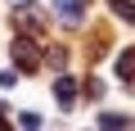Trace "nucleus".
Returning <instances> with one entry per match:
<instances>
[{
	"mask_svg": "<svg viewBox=\"0 0 135 131\" xmlns=\"http://www.w3.org/2000/svg\"><path fill=\"white\" fill-rule=\"evenodd\" d=\"M9 54H14V63H18L23 73H36V68H41V50H36V36H18Z\"/></svg>",
	"mask_w": 135,
	"mask_h": 131,
	"instance_id": "nucleus-1",
	"label": "nucleus"
},
{
	"mask_svg": "<svg viewBox=\"0 0 135 131\" xmlns=\"http://www.w3.org/2000/svg\"><path fill=\"white\" fill-rule=\"evenodd\" d=\"M86 5H90V0H50L54 18H59V23H68V27H77V23L86 18Z\"/></svg>",
	"mask_w": 135,
	"mask_h": 131,
	"instance_id": "nucleus-2",
	"label": "nucleus"
},
{
	"mask_svg": "<svg viewBox=\"0 0 135 131\" xmlns=\"http://www.w3.org/2000/svg\"><path fill=\"white\" fill-rule=\"evenodd\" d=\"M14 23H18L27 36H45V18H41L32 5H18V9H14Z\"/></svg>",
	"mask_w": 135,
	"mask_h": 131,
	"instance_id": "nucleus-3",
	"label": "nucleus"
},
{
	"mask_svg": "<svg viewBox=\"0 0 135 131\" xmlns=\"http://www.w3.org/2000/svg\"><path fill=\"white\" fill-rule=\"evenodd\" d=\"M54 91H59V104H63V109H72V104H77V82H72V77H59Z\"/></svg>",
	"mask_w": 135,
	"mask_h": 131,
	"instance_id": "nucleus-4",
	"label": "nucleus"
},
{
	"mask_svg": "<svg viewBox=\"0 0 135 131\" xmlns=\"http://www.w3.org/2000/svg\"><path fill=\"white\" fill-rule=\"evenodd\" d=\"M117 82H126V86L135 82V45H131V50L117 59Z\"/></svg>",
	"mask_w": 135,
	"mask_h": 131,
	"instance_id": "nucleus-5",
	"label": "nucleus"
},
{
	"mask_svg": "<svg viewBox=\"0 0 135 131\" xmlns=\"http://www.w3.org/2000/svg\"><path fill=\"white\" fill-rule=\"evenodd\" d=\"M99 127H104V131H126V118H122V113H104Z\"/></svg>",
	"mask_w": 135,
	"mask_h": 131,
	"instance_id": "nucleus-6",
	"label": "nucleus"
},
{
	"mask_svg": "<svg viewBox=\"0 0 135 131\" xmlns=\"http://www.w3.org/2000/svg\"><path fill=\"white\" fill-rule=\"evenodd\" d=\"M113 9H117V18H126V23H135V5H126V0H117Z\"/></svg>",
	"mask_w": 135,
	"mask_h": 131,
	"instance_id": "nucleus-7",
	"label": "nucleus"
},
{
	"mask_svg": "<svg viewBox=\"0 0 135 131\" xmlns=\"http://www.w3.org/2000/svg\"><path fill=\"white\" fill-rule=\"evenodd\" d=\"M0 131H14V127H9V122H5V113H0Z\"/></svg>",
	"mask_w": 135,
	"mask_h": 131,
	"instance_id": "nucleus-8",
	"label": "nucleus"
},
{
	"mask_svg": "<svg viewBox=\"0 0 135 131\" xmlns=\"http://www.w3.org/2000/svg\"><path fill=\"white\" fill-rule=\"evenodd\" d=\"M9 5H14V9H18V5H32V0H9Z\"/></svg>",
	"mask_w": 135,
	"mask_h": 131,
	"instance_id": "nucleus-9",
	"label": "nucleus"
}]
</instances>
